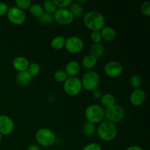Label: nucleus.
Instances as JSON below:
<instances>
[{
	"instance_id": "f03ea898",
	"label": "nucleus",
	"mask_w": 150,
	"mask_h": 150,
	"mask_svg": "<svg viewBox=\"0 0 150 150\" xmlns=\"http://www.w3.org/2000/svg\"><path fill=\"white\" fill-rule=\"evenodd\" d=\"M117 127L115 124L110 122L100 123L98 127V135L104 142H111L117 136Z\"/></svg>"
},
{
	"instance_id": "cd10ccee",
	"label": "nucleus",
	"mask_w": 150,
	"mask_h": 150,
	"mask_svg": "<svg viewBox=\"0 0 150 150\" xmlns=\"http://www.w3.org/2000/svg\"><path fill=\"white\" fill-rule=\"evenodd\" d=\"M54 79L57 81V82L59 83H64L66 80L67 79L68 76H67V73H65L64 70H58L54 73Z\"/></svg>"
},
{
	"instance_id": "39448f33",
	"label": "nucleus",
	"mask_w": 150,
	"mask_h": 150,
	"mask_svg": "<svg viewBox=\"0 0 150 150\" xmlns=\"http://www.w3.org/2000/svg\"><path fill=\"white\" fill-rule=\"evenodd\" d=\"M82 87L87 91L92 92L98 89L100 82L99 74L94 70H89L83 74L82 79H81Z\"/></svg>"
},
{
	"instance_id": "ddd939ff",
	"label": "nucleus",
	"mask_w": 150,
	"mask_h": 150,
	"mask_svg": "<svg viewBox=\"0 0 150 150\" xmlns=\"http://www.w3.org/2000/svg\"><path fill=\"white\" fill-rule=\"evenodd\" d=\"M146 100V92L142 89H134L130 95V102L134 106H139Z\"/></svg>"
},
{
	"instance_id": "b1692460",
	"label": "nucleus",
	"mask_w": 150,
	"mask_h": 150,
	"mask_svg": "<svg viewBox=\"0 0 150 150\" xmlns=\"http://www.w3.org/2000/svg\"><path fill=\"white\" fill-rule=\"evenodd\" d=\"M95 131H96V127H95V124L89 122H86L84 123L83 126V132L85 136H93L95 134Z\"/></svg>"
},
{
	"instance_id": "dca6fc26",
	"label": "nucleus",
	"mask_w": 150,
	"mask_h": 150,
	"mask_svg": "<svg viewBox=\"0 0 150 150\" xmlns=\"http://www.w3.org/2000/svg\"><path fill=\"white\" fill-rule=\"evenodd\" d=\"M100 32L102 36V39L108 42L114 40L117 36V32L115 29L111 26H104Z\"/></svg>"
},
{
	"instance_id": "4be33fe9",
	"label": "nucleus",
	"mask_w": 150,
	"mask_h": 150,
	"mask_svg": "<svg viewBox=\"0 0 150 150\" xmlns=\"http://www.w3.org/2000/svg\"><path fill=\"white\" fill-rule=\"evenodd\" d=\"M65 38L62 36H57L51 41V46L54 50H60L64 47Z\"/></svg>"
},
{
	"instance_id": "f704fd0d",
	"label": "nucleus",
	"mask_w": 150,
	"mask_h": 150,
	"mask_svg": "<svg viewBox=\"0 0 150 150\" xmlns=\"http://www.w3.org/2000/svg\"><path fill=\"white\" fill-rule=\"evenodd\" d=\"M9 10V7L6 3L0 1V16H3L7 15V11Z\"/></svg>"
},
{
	"instance_id": "473e14b6",
	"label": "nucleus",
	"mask_w": 150,
	"mask_h": 150,
	"mask_svg": "<svg viewBox=\"0 0 150 150\" xmlns=\"http://www.w3.org/2000/svg\"><path fill=\"white\" fill-rule=\"evenodd\" d=\"M141 11L144 16H150V1H146L142 4L141 6Z\"/></svg>"
},
{
	"instance_id": "20e7f679",
	"label": "nucleus",
	"mask_w": 150,
	"mask_h": 150,
	"mask_svg": "<svg viewBox=\"0 0 150 150\" xmlns=\"http://www.w3.org/2000/svg\"><path fill=\"white\" fill-rule=\"evenodd\" d=\"M85 117L89 122L93 124L100 123L105 117V111L101 105L92 104L86 107L85 110Z\"/></svg>"
},
{
	"instance_id": "bb28decb",
	"label": "nucleus",
	"mask_w": 150,
	"mask_h": 150,
	"mask_svg": "<svg viewBox=\"0 0 150 150\" xmlns=\"http://www.w3.org/2000/svg\"><path fill=\"white\" fill-rule=\"evenodd\" d=\"M27 72L30 74V76L32 78L37 76L40 72V66L37 62L30 63L27 69Z\"/></svg>"
},
{
	"instance_id": "2eb2a0df",
	"label": "nucleus",
	"mask_w": 150,
	"mask_h": 150,
	"mask_svg": "<svg viewBox=\"0 0 150 150\" xmlns=\"http://www.w3.org/2000/svg\"><path fill=\"white\" fill-rule=\"evenodd\" d=\"M64 71L68 77H76L81 71V65L77 61H70L67 63Z\"/></svg>"
},
{
	"instance_id": "9b49d317",
	"label": "nucleus",
	"mask_w": 150,
	"mask_h": 150,
	"mask_svg": "<svg viewBox=\"0 0 150 150\" xmlns=\"http://www.w3.org/2000/svg\"><path fill=\"white\" fill-rule=\"evenodd\" d=\"M105 75L110 78H117L123 72L122 64L117 61H110L104 67Z\"/></svg>"
},
{
	"instance_id": "58836bf2",
	"label": "nucleus",
	"mask_w": 150,
	"mask_h": 150,
	"mask_svg": "<svg viewBox=\"0 0 150 150\" xmlns=\"http://www.w3.org/2000/svg\"><path fill=\"white\" fill-rule=\"evenodd\" d=\"M1 139H2V135H1V133H0V141L1 140Z\"/></svg>"
},
{
	"instance_id": "f3484780",
	"label": "nucleus",
	"mask_w": 150,
	"mask_h": 150,
	"mask_svg": "<svg viewBox=\"0 0 150 150\" xmlns=\"http://www.w3.org/2000/svg\"><path fill=\"white\" fill-rule=\"evenodd\" d=\"M33 78L30 76L29 73L26 71L20 72L18 73L17 76H16V81L18 83L20 86H25L29 85V83L32 82V80Z\"/></svg>"
},
{
	"instance_id": "423d86ee",
	"label": "nucleus",
	"mask_w": 150,
	"mask_h": 150,
	"mask_svg": "<svg viewBox=\"0 0 150 150\" xmlns=\"http://www.w3.org/2000/svg\"><path fill=\"white\" fill-rule=\"evenodd\" d=\"M63 88L66 94L71 96H76L80 94L82 89L81 81L78 77H68L63 83Z\"/></svg>"
},
{
	"instance_id": "9d476101",
	"label": "nucleus",
	"mask_w": 150,
	"mask_h": 150,
	"mask_svg": "<svg viewBox=\"0 0 150 150\" xmlns=\"http://www.w3.org/2000/svg\"><path fill=\"white\" fill-rule=\"evenodd\" d=\"M53 16L57 23L61 25H69L74 20V16L67 8H57Z\"/></svg>"
},
{
	"instance_id": "2f4dec72",
	"label": "nucleus",
	"mask_w": 150,
	"mask_h": 150,
	"mask_svg": "<svg viewBox=\"0 0 150 150\" xmlns=\"http://www.w3.org/2000/svg\"><path fill=\"white\" fill-rule=\"evenodd\" d=\"M91 40L94 44L95 43H100L102 40V36L100 31H94L91 33Z\"/></svg>"
},
{
	"instance_id": "393cba45",
	"label": "nucleus",
	"mask_w": 150,
	"mask_h": 150,
	"mask_svg": "<svg viewBox=\"0 0 150 150\" xmlns=\"http://www.w3.org/2000/svg\"><path fill=\"white\" fill-rule=\"evenodd\" d=\"M38 21L40 22L42 24H50V23H52L53 21H54V16L52 14H50V13H45L44 12L39 18H38Z\"/></svg>"
},
{
	"instance_id": "f257e3e1",
	"label": "nucleus",
	"mask_w": 150,
	"mask_h": 150,
	"mask_svg": "<svg viewBox=\"0 0 150 150\" xmlns=\"http://www.w3.org/2000/svg\"><path fill=\"white\" fill-rule=\"evenodd\" d=\"M83 23L92 32L100 31L104 27L105 19L103 15L98 11H89L83 16Z\"/></svg>"
},
{
	"instance_id": "412c9836",
	"label": "nucleus",
	"mask_w": 150,
	"mask_h": 150,
	"mask_svg": "<svg viewBox=\"0 0 150 150\" xmlns=\"http://www.w3.org/2000/svg\"><path fill=\"white\" fill-rule=\"evenodd\" d=\"M69 10L71 12L74 18H80L81 17L83 13V8L81 4H79L77 1L72 3L69 7Z\"/></svg>"
},
{
	"instance_id": "7ed1b4c3",
	"label": "nucleus",
	"mask_w": 150,
	"mask_h": 150,
	"mask_svg": "<svg viewBox=\"0 0 150 150\" xmlns=\"http://www.w3.org/2000/svg\"><path fill=\"white\" fill-rule=\"evenodd\" d=\"M35 139L39 145L48 147L54 144L57 139L55 133L51 129L42 127L39 129L35 133Z\"/></svg>"
},
{
	"instance_id": "6e6552de",
	"label": "nucleus",
	"mask_w": 150,
	"mask_h": 150,
	"mask_svg": "<svg viewBox=\"0 0 150 150\" xmlns=\"http://www.w3.org/2000/svg\"><path fill=\"white\" fill-rule=\"evenodd\" d=\"M84 47V43L81 38L76 36H70L65 40L64 48L70 54H76L80 53Z\"/></svg>"
},
{
	"instance_id": "72a5a7b5",
	"label": "nucleus",
	"mask_w": 150,
	"mask_h": 150,
	"mask_svg": "<svg viewBox=\"0 0 150 150\" xmlns=\"http://www.w3.org/2000/svg\"><path fill=\"white\" fill-rule=\"evenodd\" d=\"M82 150H102V147L98 143H90L86 145Z\"/></svg>"
},
{
	"instance_id": "7c9ffc66",
	"label": "nucleus",
	"mask_w": 150,
	"mask_h": 150,
	"mask_svg": "<svg viewBox=\"0 0 150 150\" xmlns=\"http://www.w3.org/2000/svg\"><path fill=\"white\" fill-rule=\"evenodd\" d=\"M57 8H67L73 3L72 0H54Z\"/></svg>"
},
{
	"instance_id": "aec40b11",
	"label": "nucleus",
	"mask_w": 150,
	"mask_h": 150,
	"mask_svg": "<svg viewBox=\"0 0 150 150\" xmlns=\"http://www.w3.org/2000/svg\"><path fill=\"white\" fill-rule=\"evenodd\" d=\"M101 104L103 107L108 108L115 105V97L111 93H105L102 95L100 98Z\"/></svg>"
},
{
	"instance_id": "a211bd4d",
	"label": "nucleus",
	"mask_w": 150,
	"mask_h": 150,
	"mask_svg": "<svg viewBox=\"0 0 150 150\" xmlns=\"http://www.w3.org/2000/svg\"><path fill=\"white\" fill-rule=\"evenodd\" d=\"M89 51H90V55L93 56L96 59H99L105 54V48L103 44L95 43L91 46Z\"/></svg>"
},
{
	"instance_id": "c756f323",
	"label": "nucleus",
	"mask_w": 150,
	"mask_h": 150,
	"mask_svg": "<svg viewBox=\"0 0 150 150\" xmlns=\"http://www.w3.org/2000/svg\"><path fill=\"white\" fill-rule=\"evenodd\" d=\"M15 3L16 4V7H18L19 9L22 10L29 9L32 4L31 0H16Z\"/></svg>"
},
{
	"instance_id": "f8f14e48",
	"label": "nucleus",
	"mask_w": 150,
	"mask_h": 150,
	"mask_svg": "<svg viewBox=\"0 0 150 150\" xmlns=\"http://www.w3.org/2000/svg\"><path fill=\"white\" fill-rule=\"evenodd\" d=\"M15 129L14 121L7 115H0V133L7 136L13 133Z\"/></svg>"
},
{
	"instance_id": "0eeeda50",
	"label": "nucleus",
	"mask_w": 150,
	"mask_h": 150,
	"mask_svg": "<svg viewBox=\"0 0 150 150\" xmlns=\"http://www.w3.org/2000/svg\"><path fill=\"white\" fill-rule=\"evenodd\" d=\"M125 110L119 105H114L110 108H106L105 111V117L108 122L112 123L120 122L125 117Z\"/></svg>"
},
{
	"instance_id": "6ab92c4d",
	"label": "nucleus",
	"mask_w": 150,
	"mask_h": 150,
	"mask_svg": "<svg viewBox=\"0 0 150 150\" xmlns=\"http://www.w3.org/2000/svg\"><path fill=\"white\" fill-rule=\"evenodd\" d=\"M98 60V59L95 58V57L89 54V55H86L83 57L81 62V64L84 68L90 70V69L94 68L97 65Z\"/></svg>"
},
{
	"instance_id": "c85d7f7f",
	"label": "nucleus",
	"mask_w": 150,
	"mask_h": 150,
	"mask_svg": "<svg viewBox=\"0 0 150 150\" xmlns=\"http://www.w3.org/2000/svg\"><path fill=\"white\" fill-rule=\"evenodd\" d=\"M130 82L132 87L134 88L135 89H140L141 86L142 84V79L139 75H134L131 77Z\"/></svg>"
},
{
	"instance_id": "e433bc0d",
	"label": "nucleus",
	"mask_w": 150,
	"mask_h": 150,
	"mask_svg": "<svg viewBox=\"0 0 150 150\" xmlns=\"http://www.w3.org/2000/svg\"><path fill=\"white\" fill-rule=\"evenodd\" d=\"M27 150H41V148L39 145L32 144L28 147Z\"/></svg>"
},
{
	"instance_id": "4468645a",
	"label": "nucleus",
	"mask_w": 150,
	"mask_h": 150,
	"mask_svg": "<svg viewBox=\"0 0 150 150\" xmlns=\"http://www.w3.org/2000/svg\"><path fill=\"white\" fill-rule=\"evenodd\" d=\"M29 64H30V63H29L27 58H26V57H21V56L16 57L13 61V68H14L16 71L18 72V73H20V72L26 71L28 67H29Z\"/></svg>"
},
{
	"instance_id": "5701e85b",
	"label": "nucleus",
	"mask_w": 150,
	"mask_h": 150,
	"mask_svg": "<svg viewBox=\"0 0 150 150\" xmlns=\"http://www.w3.org/2000/svg\"><path fill=\"white\" fill-rule=\"evenodd\" d=\"M42 7L43 8L44 12L52 15H54L56 10H57V7L56 5L55 2L52 0H46V1H45L42 3Z\"/></svg>"
},
{
	"instance_id": "a878e982",
	"label": "nucleus",
	"mask_w": 150,
	"mask_h": 150,
	"mask_svg": "<svg viewBox=\"0 0 150 150\" xmlns=\"http://www.w3.org/2000/svg\"><path fill=\"white\" fill-rule=\"evenodd\" d=\"M29 9L31 14L33 15L36 18H39L44 13L43 8L42 5L40 4H32Z\"/></svg>"
},
{
	"instance_id": "1a4fd4ad",
	"label": "nucleus",
	"mask_w": 150,
	"mask_h": 150,
	"mask_svg": "<svg viewBox=\"0 0 150 150\" xmlns=\"http://www.w3.org/2000/svg\"><path fill=\"white\" fill-rule=\"evenodd\" d=\"M7 18L9 21L14 25H21L26 18V13L23 10L17 7H10L7 13Z\"/></svg>"
},
{
	"instance_id": "ea45409f",
	"label": "nucleus",
	"mask_w": 150,
	"mask_h": 150,
	"mask_svg": "<svg viewBox=\"0 0 150 150\" xmlns=\"http://www.w3.org/2000/svg\"><path fill=\"white\" fill-rule=\"evenodd\" d=\"M0 150H1V149H0Z\"/></svg>"
},
{
	"instance_id": "4c0bfd02",
	"label": "nucleus",
	"mask_w": 150,
	"mask_h": 150,
	"mask_svg": "<svg viewBox=\"0 0 150 150\" xmlns=\"http://www.w3.org/2000/svg\"><path fill=\"white\" fill-rule=\"evenodd\" d=\"M126 150H144L142 146H130L127 147Z\"/></svg>"
},
{
	"instance_id": "c9c22d12",
	"label": "nucleus",
	"mask_w": 150,
	"mask_h": 150,
	"mask_svg": "<svg viewBox=\"0 0 150 150\" xmlns=\"http://www.w3.org/2000/svg\"><path fill=\"white\" fill-rule=\"evenodd\" d=\"M92 95H93L94 98H97V99H99V98H101V97H102L103 95V93L102 92L100 91V89H99L98 88V89H95V90L92 91Z\"/></svg>"
}]
</instances>
